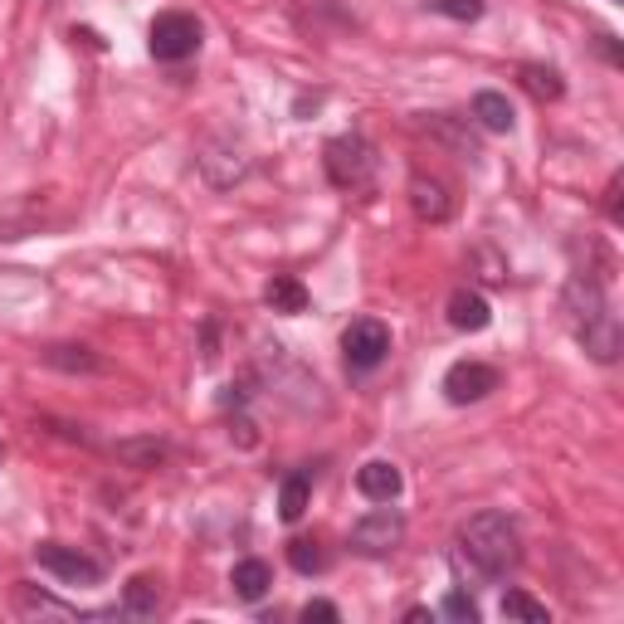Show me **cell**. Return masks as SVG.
<instances>
[{"label":"cell","instance_id":"cell-8","mask_svg":"<svg viewBox=\"0 0 624 624\" xmlns=\"http://www.w3.org/2000/svg\"><path fill=\"white\" fill-rule=\"evenodd\" d=\"M497 367H488V361H454L449 371H444V400L449 405H478L488 400V395L497 391Z\"/></svg>","mask_w":624,"mask_h":624},{"label":"cell","instance_id":"cell-20","mask_svg":"<svg viewBox=\"0 0 624 624\" xmlns=\"http://www.w3.org/2000/svg\"><path fill=\"white\" fill-rule=\"evenodd\" d=\"M118 459H128L132 468H156L166 459V444L161 440H128V444H118Z\"/></svg>","mask_w":624,"mask_h":624},{"label":"cell","instance_id":"cell-19","mask_svg":"<svg viewBox=\"0 0 624 624\" xmlns=\"http://www.w3.org/2000/svg\"><path fill=\"white\" fill-rule=\"evenodd\" d=\"M45 367H59V371H103V361L93 357L88 347H49L45 351Z\"/></svg>","mask_w":624,"mask_h":624},{"label":"cell","instance_id":"cell-12","mask_svg":"<svg viewBox=\"0 0 624 624\" xmlns=\"http://www.w3.org/2000/svg\"><path fill=\"white\" fill-rule=\"evenodd\" d=\"M473 118H478V128H483V132H493V137H507V132L517 128V112H513V103H507L497 88L473 93Z\"/></svg>","mask_w":624,"mask_h":624},{"label":"cell","instance_id":"cell-11","mask_svg":"<svg viewBox=\"0 0 624 624\" xmlns=\"http://www.w3.org/2000/svg\"><path fill=\"white\" fill-rule=\"evenodd\" d=\"M493 322V308L478 288H454L449 293V327L454 332H483Z\"/></svg>","mask_w":624,"mask_h":624},{"label":"cell","instance_id":"cell-17","mask_svg":"<svg viewBox=\"0 0 624 624\" xmlns=\"http://www.w3.org/2000/svg\"><path fill=\"white\" fill-rule=\"evenodd\" d=\"M288 566H293L298 576H322V571H327V547H322L317 537H293V542H288Z\"/></svg>","mask_w":624,"mask_h":624},{"label":"cell","instance_id":"cell-13","mask_svg":"<svg viewBox=\"0 0 624 624\" xmlns=\"http://www.w3.org/2000/svg\"><path fill=\"white\" fill-rule=\"evenodd\" d=\"M230 586H235V596L244 600V605H259V600L268 596V586H274V571H268V561L244 556V561H235Z\"/></svg>","mask_w":624,"mask_h":624},{"label":"cell","instance_id":"cell-23","mask_svg":"<svg viewBox=\"0 0 624 624\" xmlns=\"http://www.w3.org/2000/svg\"><path fill=\"white\" fill-rule=\"evenodd\" d=\"M440 615L464 620V624H478V605L464 596V590H449V596H444V605H440Z\"/></svg>","mask_w":624,"mask_h":624},{"label":"cell","instance_id":"cell-6","mask_svg":"<svg viewBox=\"0 0 624 624\" xmlns=\"http://www.w3.org/2000/svg\"><path fill=\"white\" fill-rule=\"evenodd\" d=\"M35 561H39V571L59 576L64 586H98V580H103V566H98V561H93L88 551L64 547V542H39V547H35Z\"/></svg>","mask_w":624,"mask_h":624},{"label":"cell","instance_id":"cell-10","mask_svg":"<svg viewBox=\"0 0 624 624\" xmlns=\"http://www.w3.org/2000/svg\"><path fill=\"white\" fill-rule=\"evenodd\" d=\"M400 488H405V473L391 459H371L357 468V493L371 497V503H395Z\"/></svg>","mask_w":624,"mask_h":624},{"label":"cell","instance_id":"cell-16","mask_svg":"<svg viewBox=\"0 0 624 624\" xmlns=\"http://www.w3.org/2000/svg\"><path fill=\"white\" fill-rule=\"evenodd\" d=\"M308 503H312V468H293V473L284 478V488H278V517L298 523V517L308 513Z\"/></svg>","mask_w":624,"mask_h":624},{"label":"cell","instance_id":"cell-15","mask_svg":"<svg viewBox=\"0 0 624 624\" xmlns=\"http://www.w3.org/2000/svg\"><path fill=\"white\" fill-rule=\"evenodd\" d=\"M156 610H161V580L156 576H132L128 586H122V615L152 620Z\"/></svg>","mask_w":624,"mask_h":624},{"label":"cell","instance_id":"cell-22","mask_svg":"<svg viewBox=\"0 0 624 624\" xmlns=\"http://www.w3.org/2000/svg\"><path fill=\"white\" fill-rule=\"evenodd\" d=\"M430 10H440V15L459 20V25H473V20L488 10V0H430Z\"/></svg>","mask_w":624,"mask_h":624},{"label":"cell","instance_id":"cell-25","mask_svg":"<svg viewBox=\"0 0 624 624\" xmlns=\"http://www.w3.org/2000/svg\"><path fill=\"white\" fill-rule=\"evenodd\" d=\"M620 185H624L620 176H610V191H605V215H610V220H615V225L624 220V211H620Z\"/></svg>","mask_w":624,"mask_h":624},{"label":"cell","instance_id":"cell-5","mask_svg":"<svg viewBox=\"0 0 624 624\" xmlns=\"http://www.w3.org/2000/svg\"><path fill=\"white\" fill-rule=\"evenodd\" d=\"M341 357L351 371H376L391 357V327L381 317H357L341 332Z\"/></svg>","mask_w":624,"mask_h":624},{"label":"cell","instance_id":"cell-24","mask_svg":"<svg viewBox=\"0 0 624 624\" xmlns=\"http://www.w3.org/2000/svg\"><path fill=\"white\" fill-rule=\"evenodd\" d=\"M298 615H303V624H312V620H317V624H337L341 610L332 605V600H308V605L298 610Z\"/></svg>","mask_w":624,"mask_h":624},{"label":"cell","instance_id":"cell-1","mask_svg":"<svg viewBox=\"0 0 624 624\" xmlns=\"http://www.w3.org/2000/svg\"><path fill=\"white\" fill-rule=\"evenodd\" d=\"M561 312H566V327L571 337L586 347V357H596L600 367L620 361V317L610 312V298H605V278L596 274H571L566 278V293H561Z\"/></svg>","mask_w":624,"mask_h":624},{"label":"cell","instance_id":"cell-3","mask_svg":"<svg viewBox=\"0 0 624 624\" xmlns=\"http://www.w3.org/2000/svg\"><path fill=\"white\" fill-rule=\"evenodd\" d=\"M322 166H327V181L337 191H367L371 176H376V147L361 132H341V137L327 142Z\"/></svg>","mask_w":624,"mask_h":624},{"label":"cell","instance_id":"cell-2","mask_svg":"<svg viewBox=\"0 0 624 624\" xmlns=\"http://www.w3.org/2000/svg\"><path fill=\"white\" fill-rule=\"evenodd\" d=\"M459 561H468L483 580H503L523 561V537H517L513 517H503V513L468 517L459 527Z\"/></svg>","mask_w":624,"mask_h":624},{"label":"cell","instance_id":"cell-7","mask_svg":"<svg viewBox=\"0 0 624 624\" xmlns=\"http://www.w3.org/2000/svg\"><path fill=\"white\" fill-rule=\"evenodd\" d=\"M400 542H405V517L395 507H376V513H367L351 527V551L357 556H391Z\"/></svg>","mask_w":624,"mask_h":624},{"label":"cell","instance_id":"cell-4","mask_svg":"<svg viewBox=\"0 0 624 624\" xmlns=\"http://www.w3.org/2000/svg\"><path fill=\"white\" fill-rule=\"evenodd\" d=\"M201 39H205V25L191 15V10H166V15H156L152 29H147V49H152V59H161V64L191 59L195 49H201Z\"/></svg>","mask_w":624,"mask_h":624},{"label":"cell","instance_id":"cell-9","mask_svg":"<svg viewBox=\"0 0 624 624\" xmlns=\"http://www.w3.org/2000/svg\"><path fill=\"white\" fill-rule=\"evenodd\" d=\"M410 205H415V215L420 220H430V225H444L454 215V195H449V185L444 181H434V176H410Z\"/></svg>","mask_w":624,"mask_h":624},{"label":"cell","instance_id":"cell-18","mask_svg":"<svg viewBox=\"0 0 624 624\" xmlns=\"http://www.w3.org/2000/svg\"><path fill=\"white\" fill-rule=\"evenodd\" d=\"M517 79H523V88L532 93L537 103H556L561 93H566L561 74H556V69H547V64H523V69H517Z\"/></svg>","mask_w":624,"mask_h":624},{"label":"cell","instance_id":"cell-26","mask_svg":"<svg viewBox=\"0 0 624 624\" xmlns=\"http://www.w3.org/2000/svg\"><path fill=\"white\" fill-rule=\"evenodd\" d=\"M405 620H410V624H420V620H434V610H424V605H415V610H410V615H405Z\"/></svg>","mask_w":624,"mask_h":624},{"label":"cell","instance_id":"cell-14","mask_svg":"<svg viewBox=\"0 0 624 624\" xmlns=\"http://www.w3.org/2000/svg\"><path fill=\"white\" fill-rule=\"evenodd\" d=\"M264 303L274 308V312H284V317H298V312H308L312 298H308V288L298 284L293 274H274L264 284Z\"/></svg>","mask_w":624,"mask_h":624},{"label":"cell","instance_id":"cell-21","mask_svg":"<svg viewBox=\"0 0 624 624\" xmlns=\"http://www.w3.org/2000/svg\"><path fill=\"white\" fill-rule=\"evenodd\" d=\"M503 615L507 620H532V624H547L551 620L542 600H532L527 590H507V596H503Z\"/></svg>","mask_w":624,"mask_h":624}]
</instances>
